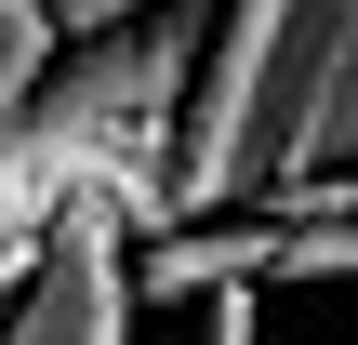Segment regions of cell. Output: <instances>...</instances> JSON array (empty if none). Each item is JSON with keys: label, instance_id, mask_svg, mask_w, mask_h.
Listing matches in <instances>:
<instances>
[{"label": "cell", "instance_id": "obj_4", "mask_svg": "<svg viewBox=\"0 0 358 345\" xmlns=\"http://www.w3.org/2000/svg\"><path fill=\"white\" fill-rule=\"evenodd\" d=\"M133 13H159V0H53V27H66V40H93V27H133Z\"/></svg>", "mask_w": 358, "mask_h": 345}, {"label": "cell", "instance_id": "obj_2", "mask_svg": "<svg viewBox=\"0 0 358 345\" xmlns=\"http://www.w3.org/2000/svg\"><path fill=\"white\" fill-rule=\"evenodd\" d=\"M53 53H66V27H53V0H0V120L53 80Z\"/></svg>", "mask_w": 358, "mask_h": 345}, {"label": "cell", "instance_id": "obj_1", "mask_svg": "<svg viewBox=\"0 0 358 345\" xmlns=\"http://www.w3.org/2000/svg\"><path fill=\"white\" fill-rule=\"evenodd\" d=\"M133 239L93 226V213H53L13 306H0V345H133Z\"/></svg>", "mask_w": 358, "mask_h": 345}, {"label": "cell", "instance_id": "obj_3", "mask_svg": "<svg viewBox=\"0 0 358 345\" xmlns=\"http://www.w3.org/2000/svg\"><path fill=\"white\" fill-rule=\"evenodd\" d=\"M252 319H266L252 279H213V293H199V345H252Z\"/></svg>", "mask_w": 358, "mask_h": 345}]
</instances>
